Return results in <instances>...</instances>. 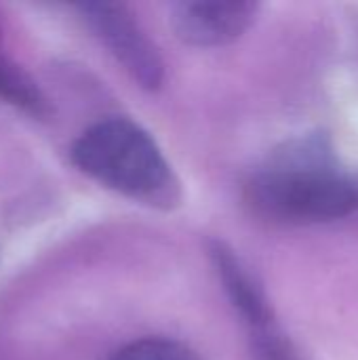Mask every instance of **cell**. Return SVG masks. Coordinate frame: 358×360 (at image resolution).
Wrapping results in <instances>:
<instances>
[{
    "label": "cell",
    "instance_id": "2",
    "mask_svg": "<svg viewBox=\"0 0 358 360\" xmlns=\"http://www.w3.org/2000/svg\"><path fill=\"white\" fill-rule=\"evenodd\" d=\"M70 156L87 177L135 202L169 211L181 200L179 179L162 150L129 118H106L89 127Z\"/></svg>",
    "mask_w": 358,
    "mask_h": 360
},
{
    "label": "cell",
    "instance_id": "3",
    "mask_svg": "<svg viewBox=\"0 0 358 360\" xmlns=\"http://www.w3.org/2000/svg\"><path fill=\"white\" fill-rule=\"evenodd\" d=\"M78 11L122 70L141 89H160L165 80V63L160 53L124 4L87 2L80 4Z\"/></svg>",
    "mask_w": 358,
    "mask_h": 360
},
{
    "label": "cell",
    "instance_id": "7",
    "mask_svg": "<svg viewBox=\"0 0 358 360\" xmlns=\"http://www.w3.org/2000/svg\"><path fill=\"white\" fill-rule=\"evenodd\" d=\"M110 360H198V356L179 342L148 338L124 346Z\"/></svg>",
    "mask_w": 358,
    "mask_h": 360
},
{
    "label": "cell",
    "instance_id": "1",
    "mask_svg": "<svg viewBox=\"0 0 358 360\" xmlns=\"http://www.w3.org/2000/svg\"><path fill=\"white\" fill-rule=\"evenodd\" d=\"M245 192L253 211L285 224L335 221L358 211L357 179L310 146L276 154L251 175Z\"/></svg>",
    "mask_w": 358,
    "mask_h": 360
},
{
    "label": "cell",
    "instance_id": "4",
    "mask_svg": "<svg viewBox=\"0 0 358 360\" xmlns=\"http://www.w3.org/2000/svg\"><path fill=\"white\" fill-rule=\"evenodd\" d=\"M257 15L249 0H184L171 6L169 23L190 46H222L241 38Z\"/></svg>",
    "mask_w": 358,
    "mask_h": 360
},
{
    "label": "cell",
    "instance_id": "5",
    "mask_svg": "<svg viewBox=\"0 0 358 360\" xmlns=\"http://www.w3.org/2000/svg\"><path fill=\"white\" fill-rule=\"evenodd\" d=\"M211 257L215 262V268H217V274L224 283L226 293L230 295L232 304L243 314V319L255 329L257 342L274 338V333L270 331V319L272 316H270L268 304H266L260 287L253 283L251 274L236 259V255L224 243H213L211 245Z\"/></svg>",
    "mask_w": 358,
    "mask_h": 360
},
{
    "label": "cell",
    "instance_id": "6",
    "mask_svg": "<svg viewBox=\"0 0 358 360\" xmlns=\"http://www.w3.org/2000/svg\"><path fill=\"white\" fill-rule=\"evenodd\" d=\"M0 97L27 114L46 116L49 103L34 80L15 63L0 57Z\"/></svg>",
    "mask_w": 358,
    "mask_h": 360
}]
</instances>
